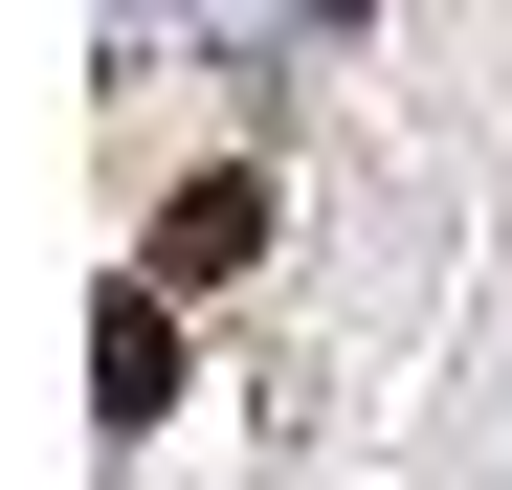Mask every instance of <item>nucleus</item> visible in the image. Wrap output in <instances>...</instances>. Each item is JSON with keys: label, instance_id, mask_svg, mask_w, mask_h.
Masks as SVG:
<instances>
[{"label": "nucleus", "instance_id": "obj_1", "mask_svg": "<svg viewBox=\"0 0 512 490\" xmlns=\"http://www.w3.org/2000/svg\"><path fill=\"white\" fill-rule=\"evenodd\" d=\"M156 401H179V290L134 268V290L90 312V424H156Z\"/></svg>", "mask_w": 512, "mask_h": 490}, {"label": "nucleus", "instance_id": "obj_2", "mask_svg": "<svg viewBox=\"0 0 512 490\" xmlns=\"http://www.w3.org/2000/svg\"><path fill=\"white\" fill-rule=\"evenodd\" d=\"M245 245H268V179L223 156V179H179V201H156V290H223Z\"/></svg>", "mask_w": 512, "mask_h": 490}]
</instances>
